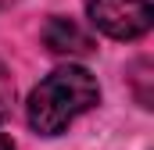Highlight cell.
Masks as SVG:
<instances>
[{"label": "cell", "instance_id": "obj_1", "mask_svg": "<svg viewBox=\"0 0 154 150\" xmlns=\"http://www.w3.org/2000/svg\"><path fill=\"white\" fill-rule=\"evenodd\" d=\"M100 100V86L97 79L79 68V64H65L57 72H50L36 89L29 93V125L39 136H61L79 114H86Z\"/></svg>", "mask_w": 154, "mask_h": 150}, {"label": "cell", "instance_id": "obj_2", "mask_svg": "<svg viewBox=\"0 0 154 150\" xmlns=\"http://www.w3.org/2000/svg\"><path fill=\"white\" fill-rule=\"evenodd\" d=\"M90 22L111 39H136L151 29V4L147 0H86Z\"/></svg>", "mask_w": 154, "mask_h": 150}, {"label": "cell", "instance_id": "obj_3", "mask_svg": "<svg viewBox=\"0 0 154 150\" xmlns=\"http://www.w3.org/2000/svg\"><path fill=\"white\" fill-rule=\"evenodd\" d=\"M43 43H47L54 54H68V57H75V54H90V50H93L90 32L79 29L72 18H50L47 29H43Z\"/></svg>", "mask_w": 154, "mask_h": 150}, {"label": "cell", "instance_id": "obj_4", "mask_svg": "<svg viewBox=\"0 0 154 150\" xmlns=\"http://www.w3.org/2000/svg\"><path fill=\"white\" fill-rule=\"evenodd\" d=\"M11 100H14V82H11L7 68L0 64V122L7 118V111H11Z\"/></svg>", "mask_w": 154, "mask_h": 150}, {"label": "cell", "instance_id": "obj_5", "mask_svg": "<svg viewBox=\"0 0 154 150\" xmlns=\"http://www.w3.org/2000/svg\"><path fill=\"white\" fill-rule=\"evenodd\" d=\"M0 150H14V143H11V140H4V136H0Z\"/></svg>", "mask_w": 154, "mask_h": 150}]
</instances>
